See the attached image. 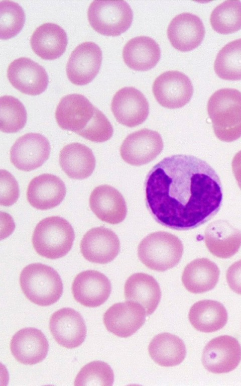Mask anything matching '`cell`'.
<instances>
[{
    "label": "cell",
    "mask_w": 241,
    "mask_h": 386,
    "mask_svg": "<svg viewBox=\"0 0 241 386\" xmlns=\"http://www.w3.org/2000/svg\"><path fill=\"white\" fill-rule=\"evenodd\" d=\"M241 360V346L238 341L229 335L211 340L204 347L202 362L209 371L223 373L234 369Z\"/></svg>",
    "instance_id": "9"
},
{
    "label": "cell",
    "mask_w": 241,
    "mask_h": 386,
    "mask_svg": "<svg viewBox=\"0 0 241 386\" xmlns=\"http://www.w3.org/2000/svg\"><path fill=\"white\" fill-rule=\"evenodd\" d=\"M214 69L221 79L241 80V38L228 43L218 52Z\"/></svg>",
    "instance_id": "31"
},
{
    "label": "cell",
    "mask_w": 241,
    "mask_h": 386,
    "mask_svg": "<svg viewBox=\"0 0 241 386\" xmlns=\"http://www.w3.org/2000/svg\"><path fill=\"white\" fill-rule=\"evenodd\" d=\"M20 283L25 296L41 306H48L57 302L63 291L58 273L52 267L40 263L24 267L20 274Z\"/></svg>",
    "instance_id": "3"
},
{
    "label": "cell",
    "mask_w": 241,
    "mask_h": 386,
    "mask_svg": "<svg viewBox=\"0 0 241 386\" xmlns=\"http://www.w3.org/2000/svg\"><path fill=\"white\" fill-rule=\"evenodd\" d=\"M111 291L108 278L95 270L79 273L72 285L74 299L82 305L91 308L102 305L108 298Z\"/></svg>",
    "instance_id": "18"
},
{
    "label": "cell",
    "mask_w": 241,
    "mask_h": 386,
    "mask_svg": "<svg viewBox=\"0 0 241 386\" xmlns=\"http://www.w3.org/2000/svg\"><path fill=\"white\" fill-rule=\"evenodd\" d=\"M91 27L100 34L118 36L131 26L133 11L125 1H94L87 12Z\"/></svg>",
    "instance_id": "6"
},
{
    "label": "cell",
    "mask_w": 241,
    "mask_h": 386,
    "mask_svg": "<svg viewBox=\"0 0 241 386\" xmlns=\"http://www.w3.org/2000/svg\"><path fill=\"white\" fill-rule=\"evenodd\" d=\"M10 349L18 362L25 365H34L42 361L46 357L49 344L41 330L28 327L15 334L11 341Z\"/></svg>",
    "instance_id": "20"
},
{
    "label": "cell",
    "mask_w": 241,
    "mask_h": 386,
    "mask_svg": "<svg viewBox=\"0 0 241 386\" xmlns=\"http://www.w3.org/2000/svg\"><path fill=\"white\" fill-rule=\"evenodd\" d=\"M114 374L110 366L101 361H93L84 365L77 374L74 385H112Z\"/></svg>",
    "instance_id": "35"
},
{
    "label": "cell",
    "mask_w": 241,
    "mask_h": 386,
    "mask_svg": "<svg viewBox=\"0 0 241 386\" xmlns=\"http://www.w3.org/2000/svg\"><path fill=\"white\" fill-rule=\"evenodd\" d=\"M50 151V144L45 137L39 133H27L19 138L12 147L10 160L17 169L30 171L43 164Z\"/></svg>",
    "instance_id": "11"
},
{
    "label": "cell",
    "mask_w": 241,
    "mask_h": 386,
    "mask_svg": "<svg viewBox=\"0 0 241 386\" xmlns=\"http://www.w3.org/2000/svg\"><path fill=\"white\" fill-rule=\"evenodd\" d=\"M49 329L56 341L68 349L80 346L87 333L82 317L71 308H63L54 312L50 319Z\"/></svg>",
    "instance_id": "13"
},
{
    "label": "cell",
    "mask_w": 241,
    "mask_h": 386,
    "mask_svg": "<svg viewBox=\"0 0 241 386\" xmlns=\"http://www.w3.org/2000/svg\"><path fill=\"white\" fill-rule=\"evenodd\" d=\"M0 38L7 40L16 36L22 29L25 13L17 3L2 1L0 3Z\"/></svg>",
    "instance_id": "34"
},
{
    "label": "cell",
    "mask_w": 241,
    "mask_h": 386,
    "mask_svg": "<svg viewBox=\"0 0 241 386\" xmlns=\"http://www.w3.org/2000/svg\"><path fill=\"white\" fill-rule=\"evenodd\" d=\"M214 132L221 141L230 142L241 137V92L231 88L217 90L207 103Z\"/></svg>",
    "instance_id": "2"
},
{
    "label": "cell",
    "mask_w": 241,
    "mask_h": 386,
    "mask_svg": "<svg viewBox=\"0 0 241 386\" xmlns=\"http://www.w3.org/2000/svg\"><path fill=\"white\" fill-rule=\"evenodd\" d=\"M220 270L217 265L205 258L196 259L185 267L182 280L185 288L193 294L213 289L218 281Z\"/></svg>",
    "instance_id": "28"
},
{
    "label": "cell",
    "mask_w": 241,
    "mask_h": 386,
    "mask_svg": "<svg viewBox=\"0 0 241 386\" xmlns=\"http://www.w3.org/2000/svg\"><path fill=\"white\" fill-rule=\"evenodd\" d=\"M59 163L69 177L83 179L93 172L95 159L90 148L84 144L74 142L62 149L59 154Z\"/></svg>",
    "instance_id": "26"
},
{
    "label": "cell",
    "mask_w": 241,
    "mask_h": 386,
    "mask_svg": "<svg viewBox=\"0 0 241 386\" xmlns=\"http://www.w3.org/2000/svg\"><path fill=\"white\" fill-rule=\"evenodd\" d=\"M163 148V140L159 133L144 129L129 134L125 138L120 147V154L127 163L141 166L155 159Z\"/></svg>",
    "instance_id": "8"
},
{
    "label": "cell",
    "mask_w": 241,
    "mask_h": 386,
    "mask_svg": "<svg viewBox=\"0 0 241 386\" xmlns=\"http://www.w3.org/2000/svg\"><path fill=\"white\" fill-rule=\"evenodd\" d=\"M183 253L181 240L176 236L164 231L149 234L141 241L138 248L141 261L149 268L161 272L176 265Z\"/></svg>",
    "instance_id": "5"
},
{
    "label": "cell",
    "mask_w": 241,
    "mask_h": 386,
    "mask_svg": "<svg viewBox=\"0 0 241 386\" xmlns=\"http://www.w3.org/2000/svg\"><path fill=\"white\" fill-rule=\"evenodd\" d=\"M65 185L59 177L48 173L41 174L30 182L27 198L34 208L41 210L54 208L63 200Z\"/></svg>",
    "instance_id": "21"
},
{
    "label": "cell",
    "mask_w": 241,
    "mask_h": 386,
    "mask_svg": "<svg viewBox=\"0 0 241 386\" xmlns=\"http://www.w3.org/2000/svg\"><path fill=\"white\" fill-rule=\"evenodd\" d=\"M204 35L205 28L201 19L189 13L176 16L167 29L168 38L171 45L182 52L189 51L197 47Z\"/></svg>",
    "instance_id": "19"
},
{
    "label": "cell",
    "mask_w": 241,
    "mask_h": 386,
    "mask_svg": "<svg viewBox=\"0 0 241 386\" xmlns=\"http://www.w3.org/2000/svg\"><path fill=\"white\" fill-rule=\"evenodd\" d=\"M204 235L208 250L219 258L231 257L237 252L241 246V232L225 220H219L210 223Z\"/></svg>",
    "instance_id": "23"
},
{
    "label": "cell",
    "mask_w": 241,
    "mask_h": 386,
    "mask_svg": "<svg viewBox=\"0 0 241 386\" xmlns=\"http://www.w3.org/2000/svg\"><path fill=\"white\" fill-rule=\"evenodd\" d=\"M151 358L158 364L165 367L177 365L184 359L185 345L179 337L162 333L155 336L148 347Z\"/></svg>",
    "instance_id": "30"
},
{
    "label": "cell",
    "mask_w": 241,
    "mask_h": 386,
    "mask_svg": "<svg viewBox=\"0 0 241 386\" xmlns=\"http://www.w3.org/2000/svg\"><path fill=\"white\" fill-rule=\"evenodd\" d=\"M210 23L213 29L221 34H228L241 29V1H226L212 12Z\"/></svg>",
    "instance_id": "32"
},
{
    "label": "cell",
    "mask_w": 241,
    "mask_h": 386,
    "mask_svg": "<svg viewBox=\"0 0 241 386\" xmlns=\"http://www.w3.org/2000/svg\"><path fill=\"white\" fill-rule=\"evenodd\" d=\"M231 165L234 176L241 189V150L233 157Z\"/></svg>",
    "instance_id": "39"
},
{
    "label": "cell",
    "mask_w": 241,
    "mask_h": 386,
    "mask_svg": "<svg viewBox=\"0 0 241 386\" xmlns=\"http://www.w3.org/2000/svg\"><path fill=\"white\" fill-rule=\"evenodd\" d=\"M152 91L160 105L173 109L181 108L190 101L193 87L184 73L172 70L165 72L156 78Z\"/></svg>",
    "instance_id": "7"
},
{
    "label": "cell",
    "mask_w": 241,
    "mask_h": 386,
    "mask_svg": "<svg viewBox=\"0 0 241 386\" xmlns=\"http://www.w3.org/2000/svg\"><path fill=\"white\" fill-rule=\"evenodd\" d=\"M119 249L117 236L104 227L89 230L83 237L80 244L81 252L84 258L99 264L112 261L118 255Z\"/></svg>",
    "instance_id": "17"
},
{
    "label": "cell",
    "mask_w": 241,
    "mask_h": 386,
    "mask_svg": "<svg viewBox=\"0 0 241 386\" xmlns=\"http://www.w3.org/2000/svg\"><path fill=\"white\" fill-rule=\"evenodd\" d=\"M226 277L229 287L235 293L241 295V259L228 268Z\"/></svg>",
    "instance_id": "38"
},
{
    "label": "cell",
    "mask_w": 241,
    "mask_h": 386,
    "mask_svg": "<svg viewBox=\"0 0 241 386\" xmlns=\"http://www.w3.org/2000/svg\"><path fill=\"white\" fill-rule=\"evenodd\" d=\"M111 111L116 121L129 127L142 124L149 113L147 99L138 89L125 87L118 90L113 96Z\"/></svg>",
    "instance_id": "15"
},
{
    "label": "cell",
    "mask_w": 241,
    "mask_h": 386,
    "mask_svg": "<svg viewBox=\"0 0 241 386\" xmlns=\"http://www.w3.org/2000/svg\"><path fill=\"white\" fill-rule=\"evenodd\" d=\"M75 238L73 229L65 219L51 216L40 221L32 236L33 247L41 256L55 259L65 256Z\"/></svg>",
    "instance_id": "4"
},
{
    "label": "cell",
    "mask_w": 241,
    "mask_h": 386,
    "mask_svg": "<svg viewBox=\"0 0 241 386\" xmlns=\"http://www.w3.org/2000/svg\"><path fill=\"white\" fill-rule=\"evenodd\" d=\"M125 299L137 302L145 309L147 315L156 309L161 298L160 286L151 275L144 273L131 275L124 286Z\"/></svg>",
    "instance_id": "25"
},
{
    "label": "cell",
    "mask_w": 241,
    "mask_h": 386,
    "mask_svg": "<svg viewBox=\"0 0 241 386\" xmlns=\"http://www.w3.org/2000/svg\"><path fill=\"white\" fill-rule=\"evenodd\" d=\"M30 44L33 51L45 60L59 58L65 51L67 37L65 31L59 25L47 23L34 31Z\"/></svg>",
    "instance_id": "24"
},
{
    "label": "cell",
    "mask_w": 241,
    "mask_h": 386,
    "mask_svg": "<svg viewBox=\"0 0 241 386\" xmlns=\"http://www.w3.org/2000/svg\"><path fill=\"white\" fill-rule=\"evenodd\" d=\"M102 59L99 47L92 42H85L72 51L66 65L69 80L74 84L90 82L98 73Z\"/></svg>",
    "instance_id": "10"
},
{
    "label": "cell",
    "mask_w": 241,
    "mask_h": 386,
    "mask_svg": "<svg viewBox=\"0 0 241 386\" xmlns=\"http://www.w3.org/2000/svg\"><path fill=\"white\" fill-rule=\"evenodd\" d=\"M146 312L139 303L132 301L113 304L104 313L103 323L115 335L127 338L135 334L145 323Z\"/></svg>",
    "instance_id": "12"
},
{
    "label": "cell",
    "mask_w": 241,
    "mask_h": 386,
    "mask_svg": "<svg viewBox=\"0 0 241 386\" xmlns=\"http://www.w3.org/2000/svg\"><path fill=\"white\" fill-rule=\"evenodd\" d=\"M95 109L84 95L69 94L61 99L56 110L55 118L61 128L78 134L90 122Z\"/></svg>",
    "instance_id": "16"
},
{
    "label": "cell",
    "mask_w": 241,
    "mask_h": 386,
    "mask_svg": "<svg viewBox=\"0 0 241 386\" xmlns=\"http://www.w3.org/2000/svg\"><path fill=\"white\" fill-rule=\"evenodd\" d=\"M159 44L147 36L131 39L125 45L123 57L130 68L137 71H147L153 68L160 60Z\"/></svg>",
    "instance_id": "27"
},
{
    "label": "cell",
    "mask_w": 241,
    "mask_h": 386,
    "mask_svg": "<svg viewBox=\"0 0 241 386\" xmlns=\"http://www.w3.org/2000/svg\"><path fill=\"white\" fill-rule=\"evenodd\" d=\"M89 206L98 219L110 224L120 223L127 215L124 197L116 189L108 185H99L93 190Z\"/></svg>",
    "instance_id": "22"
},
{
    "label": "cell",
    "mask_w": 241,
    "mask_h": 386,
    "mask_svg": "<svg viewBox=\"0 0 241 386\" xmlns=\"http://www.w3.org/2000/svg\"><path fill=\"white\" fill-rule=\"evenodd\" d=\"M188 317L195 329L205 333L221 329L227 321V313L223 305L210 300H201L193 304Z\"/></svg>",
    "instance_id": "29"
},
{
    "label": "cell",
    "mask_w": 241,
    "mask_h": 386,
    "mask_svg": "<svg viewBox=\"0 0 241 386\" xmlns=\"http://www.w3.org/2000/svg\"><path fill=\"white\" fill-rule=\"evenodd\" d=\"M0 175L1 205L10 206L19 198L18 183L14 176L6 170L1 169Z\"/></svg>",
    "instance_id": "37"
},
{
    "label": "cell",
    "mask_w": 241,
    "mask_h": 386,
    "mask_svg": "<svg viewBox=\"0 0 241 386\" xmlns=\"http://www.w3.org/2000/svg\"><path fill=\"white\" fill-rule=\"evenodd\" d=\"M7 76L15 88L30 95L42 93L49 82L45 69L27 57H20L11 62L8 66Z\"/></svg>",
    "instance_id": "14"
},
{
    "label": "cell",
    "mask_w": 241,
    "mask_h": 386,
    "mask_svg": "<svg viewBox=\"0 0 241 386\" xmlns=\"http://www.w3.org/2000/svg\"><path fill=\"white\" fill-rule=\"evenodd\" d=\"M26 109L18 99L11 95L0 98V129L7 133L19 131L27 122Z\"/></svg>",
    "instance_id": "33"
},
{
    "label": "cell",
    "mask_w": 241,
    "mask_h": 386,
    "mask_svg": "<svg viewBox=\"0 0 241 386\" xmlns=\"http://www.w3.org/2000/svg\"><path fill=\"white\" fill-rule=\"evenodd\" d=\"M113 132V128L108 119L96 108L90 122L77 134L92 142H103L111 137Z\"/></svg>",
    "instance_id": "36"
},
{
    "label": "cell",
    "mask_w": 241,
    "mask_h": 386,
    "mask_svg": "<svg viewBox=\"0 0 241 386\" xmlns=\"http://www.w3.org/2000/svg\"><path fill=\"white\" fill-rule=\"evenodd\" d=\"M146 205L159 224L179 230L195 228L219 211L222 189L219 176L206 161L190 155L166 157L149 172Z\"/></svg>",
    "instance_id": "1"
}]
</instances>
